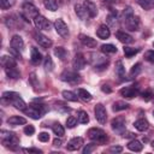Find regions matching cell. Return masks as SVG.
I'll list each match as a JSON object with an SVG mask.
<instances>
[{"mask_svg":"<svg viewBox=\"0 0 154 154\" xmlns=\"http://www.w3.org/2000/svg\"><path fill=\"white\" fill-rule=\"evenodd\" d=\"M25 2H32V0H24Z\"/></svg>","mask_w":154,"mask_h":154,"instance_id":"cell-58","label":"cell"},{"mask_svg":"<svg viewBox=\"0 0 154 154\" xmlns=\"http://www.w3.org/2000/svg\"><path fill=\"white\" fill-rule=\"evenodd\" d=\"M1 134H2V144L5 147H7L10 149H17L18 148L19 140L13 132H8V131L2 130Z\"/></svg>","mask_w":154,"mask_h":154,"instance_id":"cell-1","label":"cell"},{"mask_svg":"<svg viewBox=\"0 0 154 154\" xmlns=\"http://www.w3.org/2000/svg\"><path fill=\"white\" fill-rule=\"evenodd\" d=\"M101 52L106 53V54H113L117 52V47L112 43H107V45H102L101 46Z\"/></svg>","mask_w":154,"mask_h":154,"instance_id":"cell-35","label":"cell"},{"mask_svg":"<svg viewBox=\"0 0 154 154\" xmlns=\"http://www.w3.org/2000/svg\"><path fill=\"white\" fill-rule=\"evenodd\" d=\"M153 96H154V94H153L150 90H146L144 93H142V97H143V100H146V101L152 100V99H153Z\"/></svg>","mask_w":154,"mask_h":154,"instance_id":"cell-49","label":"cell"},{"mask_svg":"<svg viewBox=\"0 0 154 154\" xmlns=\"http://www.w3.org/2000/svg\"><path fill=\"white\" fill-rule=\"evenodd\" d=\"M88 137L96 142H105L107 140V135L102 129L99 128H91L88 130Z\"/></svg>","mask_w":154,"mask_h":154,"instance_id":"cell-4","label":"cell"},{"mask_svg":"<svg viewBox=\"0 0 154 154\" xmlns=\"http://www.w3.org/2000/svg\"><path fill=\"white\" fill-rule=\"evenodd\" d=\"M8 102H11L12 106H14V107H16L17 109H19V111H25V108H26V103H25L24 100L20 97V95H19V96H16L14 99L10 100Z\"/></svg>","mask_w":154,"mask_h":154,"instance_id":"cell-24","label":"cell"},{"mask_svg":"<svg viewBox=\"0 0 154 154\" xmlns=\"http://www.w3.org/2000/svg\"><path fill=\"white\" fill-rule=\"evenodd\" d=\"M83 5H84L85 10L88 11L90 18L96 17V14H97V7H96V5H95L91 0H84V1H83Z\"/></svg>","mask_w":154,"mask_h":154,"instance_id":"cell-20","label":"cell"},{"mask_svg":"<svg viewBox=\"0 0 154 154\" xmlns=\"http://www.w3.org/2000/svg\"><path fill=\"white\" fill-rule=\"evenodd\" d=\"M90 55L93 57V58H90V63H91V65L94 66L95 70L101 71V70H105L108 66L109 60L107 58H105V57H102L100 54H96V53H93Z\"/></svg>","mask_w":154,"mask_h":154,"instance_id":"cell-3","label":"cell"},{"mask_svg":"<svg viewBox=\"0 0 154 154\" xmlns=\"http://www.w3.org/2000/svg\"><path fill=\"white\" fill-rule=\"evenodd\" d=\"M152 100H153V102H154V96H153V99H152Z\"/></svg>","mask_w":154,"mask_h":154,"instance_id":"cell-60","label":"cell"},{"mask_svg":"<svg viewBox=\"0 0 154 154\" xmlns=\"http://www.w3.org/2000/svg\"><path fill=\"white\" fill-rule=\"evenodd\" d=\"M34 132H35V128L32 125H25V128H24V134L25 135L31 136V135H34Z\"/></svg>","mask_w":154,"mask_h":154,"instance_id":"cell-48","label":"cell"},{"mask_svg":"<svg viewBox=\"0 0 154 154\" xmlns=\"http://www.w3.org/2000/svg\"><path fill=\"white\" fill-rule=\"evenodd\" d=\"M138 52H140V48H132V47H128V46L124 47V54L126 58H131L135 54H137Z\"/></svg>","mask_w":154,"mask_h":154,"instance_id":"cell-39","label":"cell"},{"mask_svg":"<svg viewBox=\"0 0 154 154\" xmlns=\"http://www.w3.org/2000/svg\"><path fill=\"white\" fill-rule=\"evenodd\" d=\"M24 150L28 152V153H36V154H41V153H42V150L36 149V148H26V149H24Z\"/></svg>","mask_w":154,"mask_h":154,"instance_id":"cell-53","label":"cell"},{"mask_svg":"<svg viewBox=\"0 0 154 154\" xmlns=\"http://www.w3.org/2000/svg\"><path fill=\"white\" fill-rule=\"evenodd\" d=\"M112 130L118 132V134H123L125 130V118L124 117H117L112 120L111 123Z\"/></svg>","mask_w":154,"mask_h":154,"instance_id":"cell-12","label":"cell"},{"mask_svg":"<svg viewBox=\"0 0 154 154\" xmlns=\"http://www.w3.org/2000/svg\"><path fill=\"white\" fill-rule=\"evenodd\" d=\"M153 116H154V113H153Z\"/></svg>","mask_w":154,"mask_h":154,"instance_id":"cell-62","label":"cell"},{"mask_svg":"<svg viewBox=\"0 0 154 154\" xmlns=\"http://www.w3.org/2000/svg\"><path fill=\"white\" fill-rule=\"evenodd\" d=\"M54 55L57 58H59L60 60H65L66 57H67V51L64 48V47H55L54 48Z\"/></svg>","mask_w":154,"mask_h":154,"instance_id":"cell-29","label":"cell"},{"mask_svg":"<svg viewBox=\"0 0 154 154\" xmlns=\"http://www.w3.org/2000/svg\"><path fill=\"white\" fill-rule=\"evenodd\" d=\"M61 95H63V97H64L65 100H67V101L76 102V101L78 100V96H77L73 91H70V90H64V91L61 93Z\"/></svg>","mask_w":154,"mask_h":154,"instance_id":"cell-34","label":"cell"},{"mask_svg":"<svg viewBox=\"0 0 154 154\" xmlns=\"http://www.w3.org/2000/svg\"><path fill=\"white\" fill-rule=\"evenodd\" d=\"M75 12H76L77 17H78L79 19H82V20H85L87 18H90V16H89V13H88V11L85 10V7H84L83 4H77V5H75Z\"/></svg>","mask_w":154,"mask_h":154,"instance_id":"cell-18","label":"cell"},{"mask_svg":"<svg viewBox=\"0 0 154 154\" xmlns=\"http://www.w3.org/2000/svg\"><path fill=\"white\" fill-rule=\"evenodd\" d=\"M43 5L47 10H49L52 12L57 11L58 7H59V4L57 2V0H43Z\"/></svg>","mask_w":154,"mask_h":154,"instance_id":"cell-32","label":"cell"},{"mask_svg":"<svg viewBox=\"0 0 154 154\" xmlns=\"http://www.w3.org/2000/svg\"><path fill=\"white\" fill-rule=\"evenodd\" d=\"M101 90H102L103 93H111V91H112L111 88H109L108 85H106V84H103V85L101 87Z\"/></svg>","mask_w":154,"mask_h":154,"instance_id":"cell-54","label":"cell"},{"mask_svg":"<svg viewBox=\"0 0 154 154\" xmlns=\"http://www.w3.org/2000/svg\"><path fill=\"white\" fill-rule=\"evenodd\" d=\"M11 47L13 51H17V52H20L24 49V41L22 38V36L19 35H13L12 38H11V42H10Z\"/></svg>","mask_w":154,"mask_h":154,"instance_id":"cell-15","label":"cell"},{"mask_svg":"<svg viewBox=\"0 0 154 154\" xmlns=\"http://www.w3.org/2000/svg\"><path fill=\"white\" fill-rule=\"evenodd\" d=\"M82 146H83V138L82 137H73L72 140L69 141L66 149L70 152H73V150H78Z\"/></svg>","mask_w":154,"mask_h":154,"instance_id":"cell-16","label":"cell"},{"mask_svg":"<svg viewBox=\"0 0 154 154\" xmlns=\"http://www.w3.org/2000/svg\"><path fill=\"white\" fill-rule=\"evenodd\" d=\"M60 79L67 83H77L81 81V76L77 72H72V71H64L60 75Z\"/></svg>","mask_w":154,"mask_h":154,"instance_id":"cell-11","label":"cell"},{"mask_svg":"<svg viewBox=\"0 0 154 154\" xmlns=\"http://www.w3.org/2000/svg\"><path fill=\"white\" fill-rule=\"evenodd\" d=\"M123 150V148L120 147V146H112L111 148H109V152L111 153H120Z\"/></svg>","mask_w":154,"mask_h":154,"instance_id":"cell-52","label":"cell"},{"mask_svg":"<svg viewBox=\"0 0 154 154\" xmlns=\"http://www.w3.org/2000/svg\"><path fill=\"white\" fill-rule=\"evenodd\" d=\"M105 2H107V4H116L118 0H103Z\"/></svg>","mask_w":154,"mask_h":154,"instance_id":"cell-57","label":"cell"},{"mask_svg":"<svg viewBox=\"0 0 154 154\" xmlns=\"http://www.w3.org/2000/svg\"><path fill=\"white\" fill-rule=\"evenodd\" d=\"M48 140H49L48 132H40V134H38V141H41V142H47Z\"/></svg>","mask_w":154,"mask_h":154,"instance_id":"cell-50","label":"cell"},{"mask_svg":"<svg viewBox=\"0 0 154 154\" xmlns=\"http://www.w3.org/2000/svg\"><path fill=\"white\" fill-rule=\"evenodd\" d=\"M144 59L149 63H153L154 64V51H148L144 53Z\"/></svg>","mask_w":154,"mask_h":154,"instance_id":"cell-47","label":"cell"},{"mask_svg":"<svg viewBox=\"0 0 154 154\" xmlns=\"http://www.w3.org/2000/svg\"><path fill=\"white\" fill-rule=\"evenodd\" d=\"M61 143H63V141H61L60 138H55V140L53 141V144H54L55 147H60V146H61Z\"/></svg>","mask_w":154,"mask_h":154,"instance_id":"cell-55","label":"cell"},{"mask_svg":"<svg viewBox=\"0 0 154 154\" xmlns=\"http://www.w3.org/2000/svg\"><path fill=\"white\" fill-rule=\"evenodd\" d=\"M120 95L124 96V97H128V99H131V97H135L137 94H138V87L136 85H130V87H124L119 90Z\"/></svg>","mask_w":154,"mask_h":154,"instance_id":"cell-14","label":"cell"},{"mask_svg":"<svg viewBox=\"0 0 154 154\" xmlns=\"http://www.w3.org/2000/svg\"><path fill=\"white\" fill-rule=\"evenodd\" d=\"M7 123L10 125H13V126H16V125H23V124L26 123V119L23 118V117H20V116H12V117H10L7 119Z\"/></svg>","mask_w":154,"mask_h":154,"instance_id":"cell-26","label":"cell"},{"mask_svg":"<svg viewBox=\"0 0 154 154\" xmlns=\"http://www.w3.org/2000/svg\"><path fill=\"white\" fill-rule=\"evenodd\" d=\"M24 112H25L30 118H32V119H40V118L45 114L46 107H45V105H41V103H38V105L31 103V105L26 106V108H25Z\"/></svg>","mask_w":154,"mask_h":154,"instance_id":"cell-2","label":"cell"},{"mask_svg":"<svg viewBox=\"0 0 154 154\" xmlns=\"http://www.w3.org/2000/svg\"><path fill=\"white\" fill-rule=\"evenodd\" d=\"M30 61L34 65H38L42 61V54L36 47H31V53H30Z\"/></svg>","mask_w":154,"mask_h":154,"instance_id":"cell-21","label":"cell"},{"mask_svg":"<svg viewBox=\"0 0 154 154\" xmlns=\"http://www.w3.org/2000/svg\"><path fill=\"white\" fill-rule=\"evenodd\" d=\"M134 128L138 131H146L149 128V123L146 119L141 118V119H137L136 122H134Z\"/></svg>","mask_w":154,"mask_h":154,"instance_id":"cell-25","label":"cell"},{"mask_svg":"<svg viewBox=\"0 0 154 154\" xmlns=\"http://www.w3.org/2000/svg\"><path fill=\"white\" fill-rule=\"evenodd\" d=\"M132 14H134V11H132L131 6H126V7L123 10V13H122V20L126 19L128 17H130V16H132Z\"/></svg>","mask_w":154,"mask_h":154,"instance_id":"cell-43","label":"cell"},{"mask_svg":"<svg viewBox=\"0 0 154 154\" xmlns=\"http://www.w3.org/2000/svg\"><path fill=\"white\" fill-rule=\"evenodd\" d=\"M94 113H95V118L100 124H105L107 120V112L106 108L102 103H97L94 107Z\"/></svg>","mask_w":154,"mask_h":154,"instance_id":"cell-7","label":"cell"},{"mask_svg":"<svg viewBox=\"0 0 154 154\" xmlns=\"http://www.w3.org/2000/svg\"><path fill=\"white\" fill-rule=\"evenodd\" d=\"M77 122H78V119H77L76 117L70 116V117L66 119V126H67L69 129H72V128H75V126H76Z\"/></svg>","mask_w":154,"mask_h":154,"instance_id":"cell-41","label":"cell"},{"mask_svg":"<svg viewBox=\"0 0 154 154\" xmlns=\"http://www.w3.org/2000/svg\"><path fill=\"white\" fill-rule=\"evenodd\" d=\"M95 148H96V144H94V143H89V144H87V146L83 148V154H90Z\"/></svg>","mask_w":154,"mask_h":154,"instance_id":"cell-46","label":"cell"},{"mask_svg":"<svg viewBox=\"0 0 154 154\" xmlns=\"http://www.w3.org/2000/svg\"><path fill=\"white\" fill-rule=\"evenodd\" d=\"M116 75H117L120 79H124V77H125V67H124L122 60H118V61L116 63Z\"/></svg>","mask_w":154,"mask_h":154,"instance_id":"cell-28","label":"cell"},{"mask_svg":"<svg viewBox=\"0 0 154 154\" xmlns=\"http://www.w3.org/2000/svg\"><path fill=\"white\" fill-rule=\"evenodd\" d=\"M123 136H124V137H126V138H128V137H132V138H135V136H136V135H135V134H132V132H129V131H128V132H123Z\"/></svg>","mask_w":154,"mask_h":154,"instance_id":"cell-56","label":"cell"},{"mask_svg":"<svg viewBox=\"0 0 154 154\" xmlns=\"http://www.w3.org/2000/svg\"><path fill=\"white\" fill-rule=\"evenodd\" d=\"M153 47H154V42H153Z\"/></svg>","mask_w":154,"mask_h":154,"instance_id":"cell-61","label":"cell"},{"mask_svg":"<svg viewBox=\"0 0 154 154\" xmlns=\"http://www.w3.org/2000/svg\"><path fill=\"white\" fill-rule=\"evenodd\" d=\"M52 130H53L54 135H57L58 137H61V136H64V134H65L64 126H63L60 123H54V124L52 125Z\"/></svg>","mask_w":154,"mask_h":154,"instance_id":"cell-33","label":"cell"},{"mask_svg":"<svg viewBox=\"0 0 154 154\" xmlns=\"http://www.w3.org/2000/svg\"><path fill=\"white\" fill-rule=\"evenodd\" d=\"M5 71H6V75L8 76V78H13V79H17V78H19V76H20L19 71H18L16 67L5 69Z\"/></svg>","mask_w":154,"mask_h":154,"instance_id":"cell-36","label":"cell"},{"mask_svg":"<svg viewBox=\"0 0 154 154\" xmlns=\"http://www.w3.org/2000/svg\"><path fill=\"white\" fill-rule=\"evenodd\" d=\"M77 119H78V123H81V124L89 123V116H88V113L85 111H79L78 116H77Z\"/></svg>","mask_w":154,"mask_h":154,"instance_id":"cell-40","label":"cell"},{"mask_svg":"<svg viewBox=\"0 0 154 154\" xmlns=\"http://www.w3.org/2000/svg\"><path fill=\"white\" fill-rule=\"evenodd\" d=\"M107 23L109 25H116V23H117V12H113V13L107 16Z\"/></svg>","mask_w":154,"mask_h":154,"instance_id":"cell-45","label":"cell"},{"mask_svg":"<svg viewBox=\"0 0 154 154\" xmlns=\"http://www.w3.org/2000/svg\"><path fill=\"white\" fill-rule=\"evenodd\" d=\"M38 13L37 7L32 4V2H24L23 4V17L28 20V18H35Z\"/></svg>","mask_w":154,"mask_h":154,"instance_id":"cell-5","label":"cell"},{"mask_svg":"<svg viewBox=\"0 0 154 154\" xmlns=\"http://www.w3.org/2000/svg\"><path fill=\"white\" fill-rule=\"evenodd\" d=\"M85 64H87V61H85L84 55H83L82 53H77V54L75 55L73 60H72V66H73V69H75L76 71H81V70H83V69L85 67Z\"/></svg>","mask_w":154,"mask_h":154,"instance_id":"cell-13","label":"cell"},{"mask_svg":"<svg viewBox=\"0 0 154 154\" xmlns=\"http://www.w3.org/2000/svg\"><path fill=\"white\" fill-rule=\"evenodd\" d=\"M77 94H78V97H81L83 101H90L93 99L91 94L89 91H87L85 89H83V88H78L77 89Z\"/></svg>","mask_w":154,"mask_h":154,"instance_id":"cell-31","label":"cell"},{"mask_svg":"<svg viewBox=\"0 0 154 154\" xmlns=\"http://www.w3.org/2000/svg\"><path fill=\"white\" fill-rule=\"evenodd\" d=\"M136 1V4H138L143 10H150V7H152V4H150V1L149 0H135Z\"/></svg>","mask_w":154,"mask_h":154,"instance_id":"cell-42","label":"cell"},{"mask_svg":"<svg viewBox=\"0 0 154 154\" xmlns=\"http://www.w3.org/2000/svg\"><path fill=\"white\" fill-rule=\"evenodd\" d=\"M0 6L2 10H7V8H10L11 2H10V0H0Z\"/></svg>","mask_w":154,"mask_h":154,"instance_id":"cell-51","label":"cell"},{"mask_svg":"<svg viewBox=\"0 0 154 154\" xmlns=\"http://www.w3.org/2000/svg\"><path fill=\"white\" fill-rule=\"evenodd\" d=\"M116 37H117L122 43H125V45H130V43L134 42L132 36H131L130 34L125 32V31H122V30H119V31L116 32Z\"/></svg>","mask_w":154,"mask_h":154,"instance_id":"cell-19","label":"cell"},{"mask_svg":"<svg viewBox=\"0 0 154 154\" xmlns=\"http://www.w3.org/2000/svg\"><path fill=\"white\" fill-rule=\"evenodd\" d=\"M34 38H35V41H36L41 47H43V48H49V47L53 45L52 40L48 38L46 35H43V34L40 32V31H34Z\"/></svg>","mask_w":154,"mask_h":154,"instance_id":"cell-8","label":"cell"},{"mask_svg":"<svg viewBox=\"0 0 154 154\" xmlns=\"http://www.w3.org/2000/svg\"><path fill=\"white\" fill-rule=\"evenodd\" d=\"M141 66H142V65H141L140 63H137V64H135V65L131 67L130 73H129L130 78H134V77H136V76H138V75H140V72L142 71V67H141Z\"/></svg>","mask_w":154,"mask_h":154,"instance_id":"cell-38","label":"cell"},{"mask_svg":"<svg viewBox=\"0 0 154 154\" xmlns=\"http://www.w3.org/2000/svg\"><path fill=\"white\" fill-rule=\"evenodd\" d=\"M1 65L5 69H10V67H16L17 66V63H16V60H14L13 57H11V55H4L1 58Z\"/></svg>","mask_w":154,"mask_h":154,"instance_id":"cell-23","label":"cell"},{"mask_svg":"<svg viewBox=\"0 0 154 154\" xmlns=\"http://www.w3.org/2000/svg\"><path fill=\"white\" fill-rule=\"evenodd\" d=\"M129 108V103L125 102V101H116L113 105H112V109L114 112H119V111H124Z\"/></svg>","mask_w":154,"mask_h":154,"instance_id":"cell-30","label":"cell"},{"mask_svg":"<svg viewBox=\"0 0 154 154\" xmlns=\"http://www.w3.org/2000/svg\"><path fill=\"white\" fill-rule=\"evenodd\" d=\"M54 29L57 31L58 35H60L61 37H67L69 36V28L66 25V23L61 19V18H58L54 20Z\"/></svg>","mask_w":154,"mask_h":154,"instance_id":"cell-6","label":"cell"},{"mask_svg":"<svg viewBox=\"0 0 154 154\" xmlns=\"http://www.w3.org/2000/svg\"><path fill=\"white\" fill-rule=\"evenodd\" d=\"M152 147H153V148H154V141H153V142H152Z\"/></svg>","mask_w":154,"mask_h":154,"instance_id":"cell-59","label":"cell"},{"mask_svg":"<svg viewBox=\"0 0 154 154\" xmlns=\"http://www.w3.org/2000/svg\"><path fill=\"white\" fill-rule=\"evenodd\" d=\"M79 41H81V43H82L83 46H85L87 48H94V47H96V45H97V42H96L95 38H93V37H90V36H88V35H84V34H81V35H79Z\"/></svg>","mask_w":154,"mask_h":154,"instance_id":"cell-17","label":"cell"},{"mask_svg":"<svg viewBox=\"0 0 154 154\" xmlns=\"http://www.w3.org/2000/svg\"><path fill=\"white\" fill-rule=\"evenodd\" d=\"M16 96H19V94L18 93H16V91H5V93H2V99L4 100H12V99H14Z\"/></svg>","mask_w":154,"mask_h":154,"instance_id":"cell-44","label":"cell"},{"mask_svg":"<svg viewBox=\"0 0 154 154\" xmlns=\"http://www.w3.org/2000/svg\"><path fill=\"white\" fill-rule=\"evenodd\" d=\"M34 24L38 30H49V28H51V22L41 14H37L34 18Z\"/></svg>","mask_w":154,"mask_h":154,"instance_id":"cell-10","label":"cell"},{"mask_svg":"<svg viewBox=\"0 0 154 154\" xmlns=\"http://www.w3.org/2000/svg\"><path fill=\"white\" fill-rule=\"evenodd\" d=\"M128 149H130L131 152H141L143 149V144L140 141H137V140L134 138L132 141H130L128 143Z\"/></svg>","mask_w":154,"mask_h":154,"instance_id":"cell-27","label":"cell"},{"mask_svg":"<svg viewBox=\"0 0 154 154\" xmlns=\"http://www.w3.org/2000/svg\"><path fill=\"white\" fill-rule=\"evenodd\" d=\"M125 28L130 31H137L138 30V26H140V20H138V17H136L135 14L128 17L126 19L123 20Z\"/></svg>","mask_w":154,"mask_h":154,"instance_id":"cell-9","label":"cell"},{"mask_svg":"<svg viewBox=\"0 0 154 154\" xmlns=\"http://www.w3.org/2000/svg\"><path fill=\"white\" fill-rule=\"evenodd\" d=\"M43 66L47 71H52L53 67H54V63H53V59L51 58V55H46L45 59H43Z\"/></svg>","mask_w":154,"mask_h":154,"instance_id":"cell-37","label":"cell"},{"mask_svg":"<svg viewBox=\"0 0 154 154\" xmlns=\"http://www.w3.org/2000/svg\"><path fill=\"white\" fill-rule=\"evenodd\" d=\"M96 35H97L99 38L105 40V38H108V37H109L111 30H109V28H108L106 24H101V25L99 26V29L96 30Z\"/></svg>","mask_w":154,"mask_h":154,"instance_id":"cell-22","label":"cell"}]
</instances>
